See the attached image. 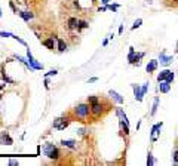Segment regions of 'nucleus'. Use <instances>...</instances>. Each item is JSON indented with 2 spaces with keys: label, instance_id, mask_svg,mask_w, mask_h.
<instances>
[{
  "label": "nucleus",
  "instance_id": "nucleus-1",
  "mask_svg": "<svg viewBox=\"0 0 178 166\" xmlns=\"http://www.w3.org/2000/svg\"><path fill=\"white\" fill-rule=\"evenodd\" d=\"M76 116L80 117V119H86L89 116V113H91V106L89 104H79V106L76 107L74 110Z\"/></svg>",
  "mask_w": 178,
  "mask_h": 166
},
{
  "label": "nucleus",
  "instance_id": "nucleus-2",
  "mask_svg": "<svg viewBox=\"0 0 178 166\" xmlns=\"http://www.w3.org/2000/svg\"><path fill=\"white\" fill-rule=\"evenodd\" d=\"M44 154H46L49 159H53V160H57L58 157H59L58 148L55 145H52V144H46V145H44Z\"/></svg>",
  "mask_w": 178,
  "mask_h": 166
},
{
  "label": "nucleus",
  "instance_id": "nucleus-3",
  "mask_svg": "<svg viewBox=\"0 0 178 166\" xmlns=\"http://www.w3.org/2000/svg\"><path fill=\"white\" fill-rule=\"evenodd\" d=\"M91 113L95 116V117H98L102 113V106L100 102H94V104H91Z\"/></svg>",
  "mask_w": 178,
  "mask_h": 166
},
{
  "label": "nucleus",
  "instance_id": "nucleus-4",
  "mask_svg": "<svg viewBox=\"0 0 178 166\" xmlns=\"http://www.w3.org/2000/svg\"><path fill=\"white\" fill-rule=\"evenodd\" d=\"M162 126H163V123L160 122V123H156L153 128H151V132H150V134H151V141H156V139H157V138H156V135H157V134H160L159 130H160V128H162Z\"/></svg>",
  "mask_w": 178,
  "mask_h": 166
},
{
  "label": "nucleus",
  "instance_id": "nucleus-5",
  "mask_svg": "<svg viewBox=\"0 0 178 166\" xmlns=\"http://www.w3.org/2000/svg\"><path fill=\"white\" fill-rule=\"evenodd\" d=\"M0 144H6V145H11V144H13L12 138L7 135V132H2V134H0Z\"/></svg>",
  "mask_w": 178,
  "mask_h": 166
},
{
  "label": "nucleus",
  "instance_id": "nucleus-6",
  "mask_svg": "<svg viewBox=\"0 0 178 166\" xmlns=\"http://www.w3.org/2000/svg\"><path fill=\"white\" fill-rule=\"evenodd\" d=\"M159 91L162 92V93H166V92H169V91H171V83H168L166 80H163V82H159Z\"/></svg>",
  "mask_w": 178,
  "mask_h": 166
},
{
  "label": "nucleus",
  "instance_id": "nucleus-7",
  "mask_svg": "<svg viewBox=\"0 0 178 166\" xmlns=\"http://www.w3.org/2000/svg\"><path fill=\"white\" fill-rule=\"evenodd\" d=\"M132 88H134V92H135V98L138 101H142V97H144L142 89H140V86H137V85H132Z\"/></svg>",
  "mask_w": 178,
  "mask_h": 166
},
{
  "label": "nucleus",
  "instance_id": "nucleus-8",
  "mask_svg": "<svg viewBox=\"0 0 178 166\" xmlns=\"http://www.w3.org/2000/svg\"><path fill=\"white\" fill-rule=\"evenodd\" d=\"M156 68H157V59H151L150 63L147 64V67H146L147 73H153V71H154Z\"/></svg>",
  "mask_w": 178,
  "mask_h": 166
},
{
  "label": "nucleus",
  "instance_id": "nucleus-9",
  "mask_svg": "<svg viewBox=\"0 0 178 166\" xmlns=\"http://www.w3.org/2000/svg\"><path fill=\"white\" fill-rule=\"evenodd\" d=\"M109 95H110L111 98H114V99L117 101L119 104H123V102H125V99H123V98L120 97V95H119L117 92H114V91H109Z\"/></svg>",
  "mask_w": 178,
  "mask_h": 166
},
{
  "label": "nucleus",
  "instance_id": "nucleus-10",
  "mask_svg": "<svg viewBox=\"0 0 178 166\" xmlns=\"http://www.w3.org/2000/svg\"><path fill=\"white\" fill-rule=\"evenodd\" d=\"M77 27H79V19L71 16V18L68 19V28H70V30H74V28H77Z\"/></svg>",
  "mask_w": 178,
  "mask_h": 166
},
{
  "label": "nucleus",
  "instance_id": "nucleus-11",
  "mask_svg": "<svg viewBox=\"0 0 178 166\" xmlns=\"http://www.w3.org/2000/svg\"><path fill=\"white\" fill-rule=\"evenodd\" d=\"M43 45L46 46L48 49H55V42H53V37H51V39H46V40H43Z\"/></svg>",
  "mask_w": 178,
  "mask_h": 166
},
{
  "label": "nucleus",
  "instance_id": "nucleus-12",
  "mask_svg": "<svg viewBox=\"0 0 178 166\" xmlns=\"http://www.w3.org/2000/svg\"><path fill=\"white\" fill-rule=\"evenodd\" d=\"M61 144L68 148H76V141H73V139H64V141H61Z\"/></svg>",
  "mask_w": 178,
  "mask_h": 166
},
{
  "label": "nucleus",
  "instance_id": "nucleus-13",
  "mask_svg": "<svg viewBox=\"0 0 178 166\" xmlns=\"http://www.w3.org/2000/svg\"><path fill=\"white\" fill-rule=\"evenodd\" d=\"M58 50L59 52H65V49H67V43L64 42V40H62V39H58Z\"/></svg>",
  "mask_w": 178,
  "mask_h": 166
},
{
  "label": "nucleus",
  "instance_id": "nucleus-14",
  "mask_svg": "<svg viewBox=\"0 0 178 166\" xmlns=\"http://www.w3.org/2000/svg\"><path fill=\"white\" fill-rule=\"evenodd\" d=\"M171 61H172V56H165V52H163L162 55H160V63H162V64L168 65L169 63H171Z\"/></svg>",
  "mask_w": 178,
  "mask_h": 166
},
{
  "label": "nucleus",
  "instance_id": "nucleus-15",
  "mask_svg": "<svg viewBox=\"0 0 178 166\" xmlns=\"http://www.w3.org/2000/svg\"><path fill=\"white\" fill-rule=\"evenodd\" d=\"M168 73H169V70H163V71H160V74L157 76V82H163V80H166Z\"/></svg>",
  "mask_w": 178,
  "mask_h": 166
},
{
  "label": "nucleus",
  "instance_id": "nucleus-16",
  "mask_svg": "<svg viewBox=\"0 0 178 166\" xmlns=\"http://www.w3.org/2000/svg\"><path fill=\"white\" fill-rule=\"evenodd\" d=\"M20 16H21V18H24L25 21H30L34 15H33V13H30V12H20Z\"/></svg>",
  "mask_w": 178,
  "mask_h": 166
},
{
  "label": "nucleus",
  "instance_id": "nucleus-17",
  "mask_svg": "<svg viewBox=\"0 0 178 166\" xmlns=\"http://www.w3.org/2000/svg\"><path fill=\"white\" fill-rule=\"evenodd\" d=\"M157 106H159V98H154L153 108H151V116H154V114H156V111H157Z\"/></svg>",
  "mask_w": 178,
  "mask_h": 166
},
{
  "label": "nucleus",
  "instance_id": "nucleus-18",
  "mask_svg": "<svg viewBox=\"0 0 178 166\" xmlns=\"http://www.w3.org/2000/svg\"><path fill=\"white\" fill-rule=\"evenodd\" d=\"M89 27V24L86 22V21H80L79 19V27H77V30L80 31V30H83V28H88Z\"/></svg>",
  "mask_w": 178,
  "mask_h": 166
},
{
  "label": "nucleus",
  "instance_id": "nucleus-19",
  "mask_svg": "<svg viewBox=\"0 0 178 166\" xmlns=\"http://www.w3.org/2000/svg\"><path fill=\"white\" fill-rule=\"evenodd\" d=\"M141 24H142V19H141V18H140V19H137L135 22H134V25H132V30H137Z\"/></svg>",
  "mask_w": 178,
  "mask_h": 166
},
{
  "label": "nucleus",
  "instance_id": "nucleus-20",
  "mask_svg": "<svg viewBox=\"0 0 178 166\" xmlns=\"http://www.w3.org/2000/svg\"><path fill=\"white\" fill-rule=\"evenodd\" d=\"M172 80H174V73L169 71L168 76H166V82H168V83H172Z\"/></svg>",
  "mask_w": 178,
  "mask_h": 166
},
{
  "label": "nucleus",
  "instance_id": "nucleus-21",
  "mask_svg": "<svg viewBox=\"0 0 178 166\" xmlns=\"http://www.w3.org/2000/svg\"><path fill=\"white\" fill-rule=\"evenodd\" d=\"M147 165H154L153 156H151V151H148V159H147Z\"/></svg>",
  "mask_w": 178,
  "mask_h": 166
},
{
  "label": "nucleus",
  "instance_id": "nucleus-22",
  "mask_svg": "<svg viewBox=\"0 0 178 166\" xmlns=\"http://www.w3.org/2000/svg\"><path fill=\"white\" fill-rule=\"evenodd\" d=\"M107 7H109L110 11L116 12V11H117V7H119V5H107Z\"/></svg>",
  "mask_w": 178,
  "mask_h": 166
},
{
  "label": "nucleus",
  "instance_id": "nucleus-23",
  "mask_svg": "<svg viewBox=\"0 0 178 166\" xmlns=\"http://www.w3.org/2000/svg\"><path fill=\"white\" fill-rule=\"evenodd\" d=\"M88 102H89V104L98 102V98H96V97H88Z\"/></svg>",
  "mask_w": 178,
  "mask_h": 166
},
{
  "label": "nucleus",
  "instance_id": "nucleus-24",
  "mask_svg": "<svg viewBox=\"0 0 178 166\" xmlns=\"http://www.w3.org/2000/svg\"><path fill=\"white\" fill-rule=\"evenodd\" d=\"M174 163H178V148L174 151Z\"/></svg>",
  "mask_w": 178,
  "mask_h": 166
},
{
  "label": "nucleus",
  "instance_id": "nucleus-25",
  "mask_svg": "<svg viewBox=\"0 0 178 166\" xmlns=\"http://www.w3.org/2000/svg\"><path fill=\"white\" fill-rule=\"evenodd\" d=\"M57 73H58V71H57V70H51V71H49V73H48L46 76H55Z\"/></svg>",
  "mask_w": 178,
  "mask_h": 166
},
{
  "label": "nucleus",
  "instance_id": "nucleus-26",
  "mask_svg": "<svg viewBox=\"0 0 178 166\" xmlns=\"http://www.w3.org/2000/svg\"><path fill=\"white\" fill-rule=\"evenodd\" d=\"M107 9H109V7H107V6H102V7H100V9H98V11H100V12H105Z\"/></svg>",
  "mask_w": 178,
  "mask_h": 166
},
{
  "label": "nucleus",
  "instance_id": "nucleus-27",
  "mask_svg": "<svg viewBox=\"0 0 178 166\" xmlns=\"http://www.w3.org/2000/svg\"><path fill=\"white\" fill-rule=\"evenodd\" d=\"M96 80H98L96 77H92V79H89V83H94V82H96Z\"/></svg>",
  "mask_w": 178,
  "mask_h": 166
},
{
  "label": "nucleus",
  "instance_id": "nucleus-28",
  "mask_svg": "<svg viewBox=\"0 0 178 166\" xmlns=\"http://www.w3.org/2000/svg\"><path fill=\"white\" fill-rule=\"evenodd\" d=\"M101 3H102V5H109L110 0H101Z\"/></svg>",
  "mask_w": 178,
  "mask_h": 166
},
{
  "label": "nucleus",
  "instance_id": "nucleus-29",
  "mask_svg": "<svg viewBox=\"0 0 178 166\" xmlns=\"http://www.w3.org/2000/svg\"><path fill=\"white\" fill-rule=\"evenodd\" d=\"M44 88L49 89V82H48V80H44Z\"/></svg>",
  "mask_w": 178,
  "mask_h": 166
},
{
  "label": "nucleus",
  "instance_id": "nucleus-30",
  "mask_svg": "<svg viewBox=\"0 0 178 166\" xmlns=\"http://www.w3.org/2000/svg\"><path fill=\"white\" fill-rule=\"evenodd\" d=\"M123 33V25H120V27H119V34H122Z\"/></svg>",
  "mask_w": 178,
  "mask_h": 166
},
{
  "label": "nucleus",
  "instance_id": "nucleus-31",
  "mask_svg": "<svg viewBox=\"0 0 178 166\" xmlns=\"http://www.w3.org/2000/svg\"><path fill=\"white\" fill-rule=\"evenodd\" d=\"M9 165H18V162L16 160H11V162H9Z\"/></svg>",
  "mask_w": 178,
  "mask_h": 166
},
{
  "label": "nucleus",
  "instance_id": "nucleus-32",
  "mask_svg": "<svg viewBox=\"0 0 178 166\" xmlns=\"http://www.w3.org/2000/svg\"><path fill=\"white\" fill-rule=\"evenodd\" d=\"M175 52H177V54H178V43H177V50H175Z\"/></svg>",
  "mask_w": 178,
  "mask_h": 166
},
{
  "label": "nucleus",
  "instance_id": "nucleus-33",
  "mask_svg": "<svg viewBox=\"0 0 178 166\" xmlns=\"http://www.w3.org/2000/svg\"><path fill=\"white\" fill-rule=\"evenodd\" d=\"M0 18H2V9H0Z\"/></svg>",
  "mask_w": 178,
  "mask_h": 166
},
{
  "label": "nucleus",
  "instance_id": "nucleus-34",
  "mask_svg": "<svg viewBox=\"0 0 178 166\" xmlns=\"http://www.w3.org/2000/svg\"><path fill=\"white\" fill-rule=\"evenodd\" d=\"M92 3H96V0H92Z\"/></svg>",
  "mask_w": 178,
  "mask_h": 166
}]
</instances>
